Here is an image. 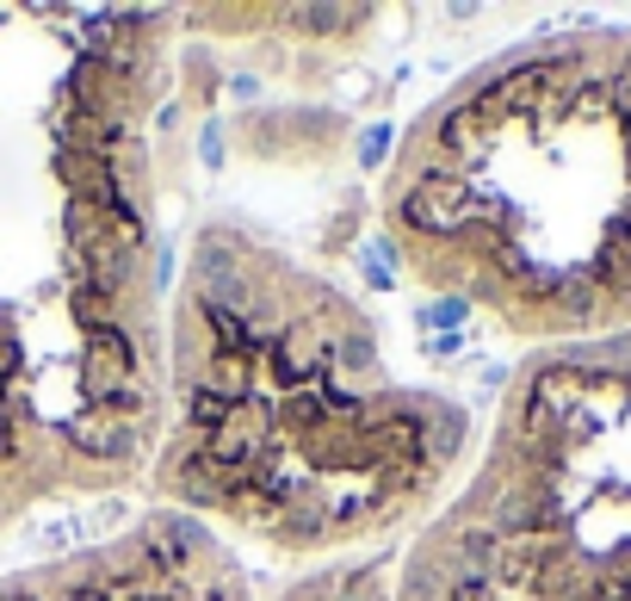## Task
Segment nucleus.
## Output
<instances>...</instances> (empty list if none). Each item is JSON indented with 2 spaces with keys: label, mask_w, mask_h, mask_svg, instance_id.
Listing matches in <instances>:
<instances>
[{
  "label": "nucleus",
  "mask_w": 631,
  "mask_h": 601,
  "mask_svg": "<svg viewBox=\"0 0 631 601\" xmlns=\"http://www.w3.org/2000/svg\"><path fill=\"white\" fill-rule=\"evenodd\" d=\"M210 69L168 7H0V521L143 496Z\"/></svg>",
  "instance_id": "nucleus-1"
},
{
  "label": "nucleus",
  "mask_w": 631,
  "mask_h": 601,
  "mask_svg": "<svg viewBox=\"0 0 631 601\" xmlns=\"http://www.w3.org/2000/svg\"><path fill=\"white\" fill-rule=\"evenodd\" d=\"M477 441L464 397L397 372L353 286L235 205L192 224L168 298L149 508L235 552L335 564L415 540Z\"/></svg>",
  "instance_id": "nucleus-2"
},
{
  "label": "nucleus",
  "mask_w": 631,
  "mask_h": 601,
  "mask_svg": "<svg viewBox=\"0 0 631 601\" xmlns=\"http://www.w3.org/2000/svg\"><path fill=\"white\" fill-rule=\"evenodd\" d=\"M421 291L520 353L631 323V25L520 38L434 94L378 180Z\"/></svg>",
  "instance_id": "nucleus-3"
},
{
  "label": "nucleus",
  "mask_w": 631,
  "mask_h": 601,
  "mask_svg": "<svg viewBox=\"0 0 631 601\" xmlns=\"http://www.w3.org/2000/svg\"><path fill=\"white\" fill-rule=\"evenodd\" d=\"M397 601H631V323L520 353Z\"/></svg>",
  "instance_id": "nucleus-4"
},
{
  "label": "nucleus",
  "mask_w": 631,
  "mask_h": 601,
  "mask_svg": "<svg viewBox=\"0 0 631 601\" xmlns=\"http://www.w3.org/2000/svg\"><path fill=\"white\" fill-rule=\"evenodd\" d=\"M0 601H254V582L235 545L143 503L112 533L0 570Z\"/></svg>",
  "instance_id": "nucleus-5"
},
{
  "label": "nucleus",
  "mask_w": 631,
  "mask_h": 601,
  "mask_svg": "<svg viewBox=\"0 0 631 601\" xmlns=\"http://www.w3.org/2000/svg\"><path fill=\"white\" fill-rule=\"evenodd\" d=\"M180 20H186L192 38L254 44L286 81H304L310 75L304 50L353 57L384 13H372V7H192Z\"/></svg>",
  "instance_id": "nucleus-6"
},
{
  "label": "nucleus",
  "mask_w": 631,
  "mask_h": 601,
  "mask_svg": "<svg viewBox=\"0 0 631 601\" xmlns=\"http://www.w3.org/2000/svg\"><path fill=\"white\" fill-rule=\"evenodd\" d=\"M242 156L248 161H279V168H291V161H304V168H323V161H335L347 149V118L335 112H304V106H286V112H254L242 118Z\"/></svg>",
  "instance_id": "nucleus-7"
},
{
  "label": "nucleus",
  "mask_w": 631,
  "mask_h": 601,
  "mask_svg": "<svg viewBox=\"0 0 631 601\" xmlns=\"http://www.w3.org/2000/svg\"><path fill=\"white\" fill-rule=\"evenodd\" d=\"M397 570H402V545H384V552L316 564L310 577L286 582L279 601H397Z\"/></svg>",
  "instance_id": "nucleus-8"
},
{
  "label": "nucleus",
  "mask_w": 631,
  "mask_h": 601,
  "mask_svg": "<svg viewBox=\"0 0 631 601\" xmlns=\"http://www.w3.org/2000/svg\"><path fill=\"white\" fill-rule=\"evenodd\" d=\"M13 533H20V527H7V521H0V540H13Z\"/></svg>",
  "instance_id": "nucleus-9"
}]
</instances>
